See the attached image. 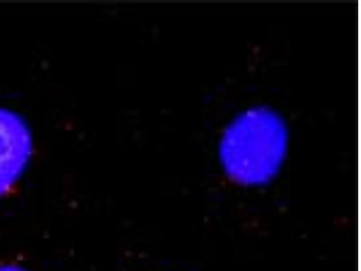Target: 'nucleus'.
Returning <instances> with one entry per match:
<instances>
[{"label":"nucleus","instance_id":"1","mask_svg":"<svg viewBox=\"0 0 361 271\" xmlns=\"http://www.w3.org/2000/svg\"><path fill=\"white\" fill-rule=\"evenodd\" d=\"M286 145L281 119L267 109H251L226 131L221 145L222 167L238 185H265L279 172Z\"/></svg>","mask_w":361,"mask_h":271},{"label":"nucleus","instance_id":"2","mask_svg":"<svg viewBox=\"0 0 361 271\" xmlns=\"http://www.w3.org/2000/svg\"><path fill=\"white\" fill-rule=\"evenodd\" d=\"M32 138L14 112L0 109V196L14 185L30 158Z\"/></svg>","mask_w":361,"mask_h":271},{"label":"nucleus","instance_id":"3","mask_svg":"<svg viewBox=\"0 0 361 271\" xmlns=\"http://www.w3.org/2000/svg\"><path fill=\"white\" fill-rule=\"evenodd\" d=\"M0 271H25L22 269H19V267H0Z\"/></svg>","mask_w":361,"mask_h":271}]
</instances>
